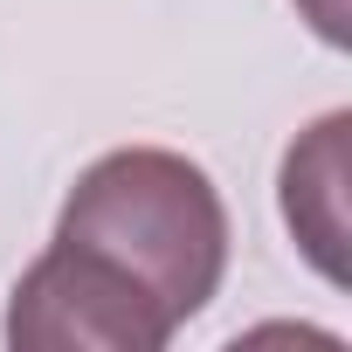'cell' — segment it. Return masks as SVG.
Listing matches in <instances>:
<instances>
[{"label":"cell","mask_w":352,"mask_h":352,"mask_svg":"<svg viewBox=\"0 0 352 352\" xmlns=\"http://www.w3.org/2000/svg\"><path fill=\"white\" fill-rule=\"evenodd\" d=\"M56 242L118 270L180 331L221 290L228 208L194 159L159 152V145H124V152H104L97 166H83V180L69 187V201L56 214Z\"/></svg>","instance_id":"cell-1"},{"label":"cell","mask_w":352,"mask_h":352,"mask_svg":"<svg viewBox=\"0 0 352 352\" xmlns=\"http://www.w3.org/2000/svg\"><path fill=\"white\" fill-rule=\"evenodd\" d=\"M8 345L14 352H166L173 324L97 256L49 242L14 283Z\"/></svg>","instance_id":"cell-2"},{"label":"cell","mask_w":352,"mask_h":352,"mask_svg":"<svg viewBox=\"0 0 352 352\" xmlns=\"http://www.w3.org/2000/svg\"><path fill=\"white\" fill-rule=\"evenodd\" d=\"M345 131L352 118L324 111L283 152V221L331 283H345Z\"/></svg>","instance_id":"cell-3"}]
</instances>
